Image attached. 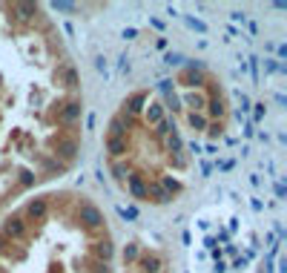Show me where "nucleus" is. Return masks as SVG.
<instances>
[{
	"mask_svg": "<svg viewBox=\"0 0 287 273\" xmlns=\"http://www.w3.org/2000/svg\"><path fill=\"white\" fill-rule=\"evenodd\" d=\"M78 218H81V224H84L86 230H101V227H103V221H106V218H103V213L98 210L92 201H84V204L78 207Z\"/></svg>",
	"mask_w": 287,
	"mask_h": 273,
	"instance_id": "f257e3e1",
	"label": "nucleus"
},
{
	"mask_svg": "<svg viewBox=\"0 0 287 273\" xmlns=\"http://www.w3.org/2000/svg\"><path fill=\"white\" fill-rule=\"evenodd\" d=\"M129 127H132V118H129L127 112L112 115V118H109V127H106V138H127Z\"/></svg>",
	"mask_w": 287,
	"mask_h": 273,
	"instance_id": "f03ea898",
	"label": "nucleus"
},
{
	"mask_svg": "<svg viewBox=\"0 0 287 273\" xmlns=\"http://www.w3.org/2000/svg\"><path fill=\"white\" fill-rule=\"evenodd\" d=\"M78 152H81L78 138H72V135H58V138H55V155H61V158H66V161H72Z\"/></svg>",
	"mask_w": 287,
	"mask_h": 273,
	"instance_id": "7ed1b4c3",
	"label": "nucleus"
},
{
	"mask_svg": "<svg viewBox=\"0 0 287 273\" xmlns=\"http://www.w3.org/2000/svg\"><path fill=\"white\" fill-rule=\"evenodd\" d=\"M127 187H129V196L135 199V201H147V176H141V173H127Z\"/></svg>",
	"mask_w": 287,
	"mask_h": 273,
	"instance_id": "20e7f679",
	"label": "nucleus"
},
{
	"mask_svg": "<svg viewBox=\"0 0 287 273\" xmlns=\"http://www.w3.org/2000/svg\"><path fill=\"white\" fill-rule=\"evenodd\" d=\"M3 236L12 239V242L23 239V236H26V221H23L20 216H9V218H3Z\"/></svg>",
	"mask_w": 287,
	"mask_h": 273,
	"instance_id": "39448f33",
	"label": "nucleus"
},
{
	"mask_svg": "<svg viewBox=\"0 0 287 273\" xmlns=\"http://www.w3.org/2000/svg\"><path fill=\"white\" fill-rule=\"evenodd\" d=\"M121 107H124L121 112H127L129 118L141 115V112H144V107H147V92H132L129 98H124V104H121Z\"/></svg>",
	"mask_w": 287,
	"mask_h": 273,
	"instance_id": "423d86ee",
	"label": "nucleus"
},
{
	"mask_svg": "<svg viewBox=\"0 0 287 273\" xmlns=\"http://www.w3.org/2000/svg\"><path fill=\"white\" fill-rule=\"evenodd\" d=\"M81 109H84V104H81V101H66L64 107L58 109V121L64 124V127L75 124L78 118H81Z\"/></svg>",
	"mask_w": 287,
	"mask_h": 273,
	"instance_id": "0eeeda50",
	"label": "nucleus"
},
{
	"mask_svg": "<svg viewBox=\"0 0 287 273\" xmlns=\"http://www.w3.org/2000/svg\"><path fill=\"white\" fill-rule=\"evenodd\" d=\"M167 118V109H164V104L161 101H147V107H144V121L150 124V127H158L161 121Z\"/></svg>",
	"mask_w": 287,
	"mask_h": 273,
	"instance_id": "6e6552de",
	"label": "nucleus"
},
{
	"mask_svg": "<svg viewBox=\"0 0 287 273\" xmlns=\"http://www.w3.org/2000/svg\"><path fill=\"white\" fill-rule=\"evenodd\" d=\"M207 118H221L224 115V98L221 90H210V98H207Z\"/></svg>",
	"mask_w": 287,
	"mask_h": 273,
	"instance_id": "1a4fd4ad",
	"label": "nucleus"
},
{
	"mask_svg": "<svg viewBox=\"0 0 287 273\" xmlns=\"http://www.w3.org/2000/svg\"><path fill=\"white\" fill-rule=\"evenodd\" d=\"M147 201H152V204H169L172 196H169L158 182H147Z\"/></svg>",
	"mask_w": 287,
	"mask_h": 273,
	"instance_id": "9d476101",
	"label": "nucleus"
},
{
	"mask_svg": "<svg viewBox=\"0 0 287 273\" xmlns=\"http://www.w3.org/2000/svg\"><path fill=\"white\" fill-rule=\"evenodd\" d=\"M58 81H64V87H69V90H78L81 87V75H78V69L72 63H64L58 69Z\"/></svg>",
	"mask_w": 287,
	"mask_h": 273,
	"instance_id": "9b49d317",
	"label": "nucleus"
},
{
	"mask_svg": "<svg viewBox=\"0 0 287 273\" xmlns=\"http://www.w3.org/2000/svg\"><path fill=\"white\" fill-rule=\"evenodd\" d=\"M46 213H49V201H46V199H32V201L26 204V216H29L32 221H43Z\"/></svg>",
	"mask_w": 287,
	"mask_h": 273,
	"instance_id": "f8f14e48",
	"label": "nucleus"
},
{
	"mask_svg": "<svg viewBox=\"0 0 287 273\" xmlns=\"http://www.w3.org/2000/svg\"><path fill=\"white\" fill-rule=\"evenodd\" d=\"M106 152H109L112 161L124 158L127 155V138H106Z\"/></svg>",
	"mask_w": 287,
	"mask_h": 273,
	"instance_id": "ddd939ff",
	"label": "nucleus"
},
{
	"mask_svg": "<svg viewBox=\"0 0 287 273\" xmlns=\"http://www.w3.org/2000/svg\"><path fill=\"white\" fill-rule=\"evenodd\" d=\"M164 147L172 152V155H178V152H184V138L178 135V129H169L167 135H164Z\"/></svg>",
	"mask_w": 287,
	"mask_h": 273,
	"instance_id": "4468645a",
	"label": "nucleus"
},
{
	"mask_svg": "<svg viewBox=\"0 0 287 273\" xmlns=\"http://www.w3.org/2000/svg\"><path fill=\"white\" fill-rule=\"evenodd\" d=\"M12 12H17V20H32L37 15V3H15Z\"/></svg>",
	"mask_w": 287,
	"mask_h": 273,
	"instance_id": "2eb2a0df",
	"label": "nucleus"
},
{
	"mask_svg": "<svg viewBox=\"0 0 287 273\" xmlns=\"http://www.w3.org/2000/svg\"><path fill=\"white\" fill-rule=\"evenodd\" d=\"M95 256L101 259V262H103V265H106V262H109V259L115 256V247H112V242H109V239L98 242V244H95Z\"/></svg>",
	"mask_w": 287,
	"mask_h": 273,
	"instance_id": "dca6fc26",
	"label": "nucleus"
},
{
	"mask_svg": "<svg viewBox=\"0 0 287 273\" xmlns=\"http://www.w3.org/2000/svg\"><path fill=\"white\" fill-rule=\"evenodd\" d=\"M187 124H190L195 132H204V129L210 127V118H207L204 112H190V115H187Z\"/></svg>",
	"mask_w": 287,
	"mask_h": 273,
	"instance_id": "f3484780",
	"label": "nucleus"
},
{
	"mask_svg": "<svg viewBox=\"0 0 287 273\" xmlns=\"http://www.w3.org/2000/svg\"><path fill=\"white\" fill-rule=\"evenodd\" d=\"M109 173H112V179H118V182H124L129 173V164L124 161V158H118V161H112L109 164Z\"/></svg>",
	"mask_w": 287,
	"mask_h": 273,
	"instance_id": "a211bd4d",
	"label": "nucleus"
},
{
	"mask_svg": "<svg viewBox=\"0 0 287 273\" xmlns=\"http://www.w3.org/2000/svg\"><path fill=\"white\" fill-rule=\"evenodd\" d=\"M158 184L167 190V193H169V196H172V199H175V193H181V182H178L175 176H161Z\"/></svg>",
	"mask_w": 287,
	"mask_h": 273,
	"instance_id": "6ab92c4d",
	"label": "nucleus"
},
{
	"mask_svg": "<svg viewBox=\"0 0 287 273\" xmlns=\"http://www.w3.org/2000/svg\"><path fill=\"white\" fill-rule=\"evenodd\" d=\"M184 18V23H187V29H192V32H198V35H207L210 32V26L201 20V18H192V15H181Z\"/></svg>",
	"mask_w": 287,
	"mask_h": 273,
	"instance_id": "aec40b11",
	"label": "nucleus"
},
{
	"mask_svg": "<svg viewBox=\"0 0 287 273\" xmlns=\"http://www.w3.org/2000/svg\"><path fill=\"white\" fill-rule=\"evenodd\" d=\"M141 271H144V273L161 271V256H158V253H152V256H144V259H141Z\"/></svg>",
	"mask_w": 287,
	"mask_h": 273,
	"instance_id": "412c9836",
	"label": "nucleus"
},
{
	"mask_svg": "<svg viewBox=\"0 0 287 273\" xmlns=\"http://www.w3.org/2000/svg\"><path fill=\"white\" fill-rule=\"evenodd\" d=\"M138 259H141V247L135 242H129L127 247H124V265H135Z\"/></svg>",
	"mask_w": 287,
	"mask_h": 273,
	"instance_id": "4be33fe9",
	"label": "nucleus"
},
{
	"mask_svg": "<svg viewBox=\"0 0 287 273\" xmlns=\"http://www.w3.org/2000/svg\"><path fill=\"white\" fill-rule=\"evenodd\" d=\"M184 104H187V107H195V109L201 112V109L207 107V98H204V95H195V92H187V95H184Z\"/></svg>",
	"mask_w": 287,
	"mask_h": 273,
	"instance_id": "5701e85b",
	"label": "nucleus"
},
{
	"mask_svg": "<svg viewBox=\"0 0 287 273\" xmlns=\"http://www.w3.org/2000/svg\"><path fill=\"white\" fill-rule=\"evenodd\" d=\"M49 9H52V12H66V15H72V12H78V3H66V0H58V3H52Z\"/></svg>",
	"mask_w": 287,
	"mask_h": 273,
	"instance_id": "b1692460",
	"label": "nucleus"
},
{
	"mask_svg": "<svg viewBox=\"0 0 287 273\" xmlns=\"http://www.w3.org/2000/svg\"><path fill=\"white\" fill-rule=\"evenodd\" d=\"M158 92L167 98V95H175V81H169V78H164V81H158Z\"/></svg>",
	"mask_w": 287,
	"mask_h": 273,
	"instance_id": "393cba45",
	"label": "nucleus"
},
{
	"mask_svg": "<svg viewBox=\"0 0 287 273\" xmlns=\"http://www.w3.org/2000/svg\"><path fill=\"white\" fill-rule=\"evenodd\" d=\"M169 129H175V121H172V118H164V121L155 127V135H158V138H164V135H167Z\"/></svg>",
	"mask_w": 287,
	"mask_h": 273,
	"instance_id": "a878e982",
	"label": "nucleus"
},
{
	"mask_svg": "<svg viewBox=\"0 0 287 273\" xmlns=\"http://www.w3.org/2000/svg\"><path fill=\"white\" fill-rule=\"evenodd\" d=\"M184 78L190 81L187 87H201L204 84V72H184Z\"/></svg>",
	"mask_w": 287,
	"mask_h": 273,
	"instance_id": "bb28decb",
	"label": "nucleus"
},
{
	"mask_svg": "<svg viewBox=\"0 0 287 273\" xmlns=\"http://www.w3.org/2000/svg\"><path fill=\"white\" fill-rule=\"evenodd\" d=\"M164 63H169V66H181V63H184V55H181V52H167V55H164Z\"/></svg>",
	"mask_w": 287,
	"mask_h": 273,
	"instance_id": "cd10ccee",
	"label": "nucleus"
},
{
	"mask_svg": "<svg viewBox=\"0 0 287 273\" xmlns=\"http://www.w3.org/2000/svg\"><path fill=\"white\" fill-rule=\"evenodd\" d=\"M121 213V218H127V221H138V207H118Z\"/></svg>",
	"mask_w": 287,
	"mask_h": 273,
	"instance_id": "c85d7f7f",
	"label": "nucleus"
},
{
	"mask_svg": "<svg viewBox=\"0 0 287 273\" xmlns=\"http://www.w3.org/2000/svg\"><path fill=\"white\" fill-rule=\"evenodd\" d=\"M95 69L103 75V78H109V63H106V58H103V55H98V58H95Z\"/></svg>",
	"mask_w": 287,
	"mask_h": 273,
	"instance_id": "c756f323",
	"label": "nucleus"
},
{
	"mask_svg": "<svg viewBox=\"0 0 287 273\" xmlns=\"http://www.w3.org/2000/svg\"><path fill=\"white\" fill-rule=\"evenodd\" d=\"M167 107H169L172 112H178V109H181V98H178V95H167ZM167 107H164V109H167Z\"/></svg>",
	"mask_w": 287,
	"mask_h": 273,
	"instance_id": "7c9ffc66",
	"label": "nucleus"
},
{
	"mask_svg": "<svg viewBox=\"0 0 287 273\" xmlns=\"http://www.w3.org/2000/svg\"><path fill=\"white\" fill-rule=\"evenodd\" d=\"M279 63H282V61H276V58H264V72H267V75L279 72Z\"/></svg>",
	"mask_w": 287,
	"mask_h": 273,
	"instance_id": "2f4dec72",
	"label": "nucleus"
},
{
	"mask_svg": "<svg viewBox=\"0 0 287 273\" xmlns=\"http://www.w3.org/2000/svg\"><path fill=\"white\" fill-rule=\"evenodd\" d=\"M20 184H23V187H32L34 184V173L32 170H20Z\"/></svg>",
	"mask_w": 287,
	"mask_h": 273,
	"instance_id": "473e14b6",
	"label": "nucleus"
},
{
	"mask_svg": "<svg viewBox=\"0 0 287 273\" xmlns=\"http://www.w3.org/2000/svg\"><path fill=\"white\" fill-rule=\"evenodd\" d=\"M258 63H261V61H258L255 55L250 58V63H247V69H250V75H253V81H255V84H258Z\"/></svg>",
	"mask_w": 287,
	"mask_h": 273,
	"instance_id": "72a5a7b5",
	"label": "nucleus"
},
{
	"mask_svg": "<svg viewBox=\"0 0 287 273\" xmlns=\"http://www.w3.org/2000/svg\"><path fill=\"white\" fill-rule=\"evenodd\" d=\"M244 268H247V259H244V256H238L233 265H227V271H244Z\"/></svg>",
	"mask_w": 287,
	"mask_h": 273,
	"instance_id": "f704fd0d",
	"label": "nucleus"
},
{
	"mask_svg": "<svg viewBox=\"0 0 287 273\" xmlns=\"http://www.w3.org/2000/svg\"><path fill=\"white\" fill-rule=\"evenodd\" d=\"M129 69H132V63H129V58L124 55V58H121V63H118V72H121V75H129Z\"/></svg>",
	"mask_w": 287,
	"mask_h": 273,
	"instance_id": "c9c22d12",
	"label": "nucleus"
},
{
	"mask_svg": "<svg viewBox=\"0 0 287 273\" xmlns=\"http://www.w3.org/2000/svg\"><path fill=\"white\" fill-rule=\"evenodd\" d=\"M216 167H219L221 173H227V170H233V167H236V161H233V158H227V161H216Z\"/></svg>",
	"mask_w": 287,
	"mask_h": 273,
	"instance_id": "e433bc0d",
	"label": "nucleus"
},
{
	"mask_svg": "<svg viewBox=\"0 0 287 273\" xmlns=\"http://www.w3.org/2000/svg\"><path fill=\"white\" fill-rule=\"evenodd\" d=\"M253 107H255V115H253V121H250V124L261 121V118H264V112H267V109H264V104H253Z\"/></svg>",
	"mask_w": 287,
	"mask_h": 273,
	"instance_id": "4c0bfd02",
	"label": "nucleus"
},
{
	"mask_svg": "<svg viewBox=\"0 0 287 273\" xmlns=\"http://www.w3.org/2000/svg\"><path fill=\"white\" fill-rule=\"evenodd\" d=\"M121 37H124V40H135V37H138V29H135V26H129V29L121 32Z\"/></svg>",
	"mask_w": 287,
	"mask_h": 273,
	"instance_id": "58836bf2",
	"label": "nucleus"
},
{
	"mask_svg": "<svg viewBox=\"0 0 287 273\" xmlns=\"http://www.w3.org/2000/svg\"><path fill=\"white\" fill-rule=\"evenodd\" d=\"M184 147H187V150H190V155H195V158L201 155V144H198V141H190V144H184Z\"/></svg>",
	"mask_w": 287,
	"mask_h": 273,
	"instance_id": "ea45409f",
	"label": "nucleus"
},
{
	"mask_svg": "<svg viewBox=\"0 0 287 273\" xmlns=\"http://www.w3.org/2000/svg\"><path fill=\"white\" fill-rule=\"evenodd\" d=\"M230 20H233V23H247V15H244V12H233Z\"/></svg>",
	"mask_w": 287,
	"mask_h": 273,
	"instance_id": "a19ab883",
	"label": "nucleus"
},
{
	"mask_svg": "<svg viewBox=\"0 0 287 273\" xmlns=\"http://www.w3.org/2000/svg\"><path fill=\"white\" fill-rule=\"evenodd\" d=\"M282 58H287V43H279V46H276V61H282Z\"/></svg>",
	"mask_w": 287,
	"mask_h": 273,
	"instance_id": "79ce46f5",
	"label": "nucleus"
},
{
	"mask_svg": "<svg viewBox=\"0 0 287 273\" xmlns=\"http://www.w3.org/2000/svg\"><path fill=\"white\" fill-rule=\"evenodd\" d=\"M204 132H210V135L216 138V135H221V124H210V127H207Z\"/></svg>",
	"mask_w": 287,
	"mask_h": 273,
	"instance_id": "37998d69",
	"label": "nucleus"
},
{
	"mask_svg": "<svg viewBox=\"0 0 287 273\" xmlns=\"http://www.w3.org/2000/svg\"><path fill=\"white\" fill-rule=\"evenodd\" d=\"M213 271H216V273H227V262H224V259H216Z\"/></svg>",
	"mask_w": 287,
	"mask_h": 273,
	"instance_id": "c03bdc74",
	"label": "nucleus"
},
{
	"mask_svg": "<svg viewBox=\"0 0 287 273\" xmlns=\"http://www.w3.org/2000/svg\"><path fill=\"white\" fill-rule=\"evenodd\" d=\"M250 107H253V104H250V98L241 92V112H250Z\"/></svg>",
	"mask_w": 287,
	"mask_h": 273,
	"instance_id": "a18cd8bd",
	"label": "nucleus"
},
{
	"mask_svg": "<svg viewBox=\"0 0 287 273\" xmlns=\"http://www.w3.org/2000/svg\"><path fill=\"white\" fill-rule=\"evenodd\" d=\"M201 152H204V155H216L219 147H216V144H207V147H201Z\"/></svg>",
	"mask_w": 287,
	"mask_h": 273,
	"instance_id": "49530a36",
	"label": "nucleus"
},
{
	"mask_svg": "<svg viewBox=\"0 0 287 273\" xmlns=\"http://www.w3.org/2000/svg\"><path fill=\"white\" fill-rule=\"evenodd\" d=\"M273 190H276V196H279V199H285V196H287V193H285V184H279V182L273 184Z\"/></svg>",
	"mask_w": 287,
	"mask_h": 273,
	"instance_id": "de8ad7c7",
	"label": "nucleus"
},
{
	"mask_svg": "<svg viewBox=\"0 0 287 273\" xmlns=\"http://www.w3.org/2000/svg\"><path fill=\"white\" fill-rule=\"evenodd\" d=\"M204 247H207V250H216V236H207V239H204Z\"/></svg>",
	"mask_w": 287,
	"mask_h": 273,
	"instance_id": "09e8293b",
	"label": "nucleus"
},
{
	"mask_svg": "<svg viewBox=\"0 0 287 273\" xmlns=\"http://www.w3.org/2000/svg\"><path fill=\"white\" fill-rule=\"evenodd\" d=\"M216 242H227L230 244V230H219V239Z\"/></svg>",
	"mask_w": 287,
	"mask_h": 273,
	"instance_id": "8fccbe9b",
	"label": "nucleus"
},
{
	"mask_svg": "<svg viewBox=\"0 0 287 273\" xmlns=\"http://www.w3.org/2000/svg\"><path fill=\"white\" fill-rule=\"evenodd\" d=\"M198 164H201V173H204V176H210V173H213V167H210V161H198Z\"/></svg>",
	"mask_w": 287,
	"mask_h": 273,
	"instance_id": "3c124183",
	"label": "nucleus"
},
{
	"mask_svg": "<svg viewBox=\"0 0 287 273\" xmlns=\"http://www.w3.org/2000/svg\"><path fill=\"white\" fill-rule=\"evenodd\" d=\"M250 207H253L255 213H261V210H264V204H261V201H258V199H250Z\"/></svg>",
	"mask_w": 287,
	"mask_h": 273,
	"instance_id": "603ef678",
	"label": "nucleus"
},
{
	"mask_svg": "<svg viewBox=\"0 0 287 273\" xmlns=\"http://www.w3.org/2000/svg\"><path fill=\"white\" fill-rule=\"evenodd\" d=\"M86 129H95V112L86 115Z\"/></svg>",
	"mask_w": 287,
	"mask_h": 273,
	"instance_id": "864d4df0",
	"label": "nucleus"
},
{
	"mask_svg": "<svg viewBox=\"0 0 287 273\" xmlns=\"http://www.w3.org/2000/svg\"><path fill=\"white\" fill-rule=\"evenodd\" d=\"M253 127H255V124H250V121H247V124H244V129H241V132H244V135H247V138H250V135H253V132H255Z\"/></svg>",
	"mask_w": 287,
	"mask_h": 273,
	"instance_id": "5fc2aeb1",
	"label": "nucleus"
},
{
	"mask_svg": "<svg viewBox=\"0 0 287 273\" xmlns=\"http://www.w3.org/2000/svg\"><path fill=\"white\" fill-rule=\"evenodd\" d=\"M224 253H227V256H236V253H238V247H236V244H227V247H224Z\"/></svg>",
	"mask_w": 287,
	"mask_h": 273,
	"instance_id": "6e6d98bb",
	"label": "nucleus"
},
{
	"mask_svg": "<svg viewBox=\"0 0 287 273\" xmlns=\"http://www.w3.org/2000/svg\"><path fill=\"white\" fill-rule=\"evenodd\" d=\"M150 23H152L155 29H164V20H158V18H150Z\"/></svg>",
	"mask_w": 287,
	"mask_h": 273,
	"instance_id": "4d7b16f0",
	"label": "nucleus"
},
{
	"mask_svg": "<svg viewBox=\"0 0 287 273\" xmlns=\"http://www.w3.org/2000/svg\"><path fill=\"white\" fill-rule=\"evenodd\" d=\"M279 273H287V262H285V259H282V271H279Z\"/></svg>",
	"mask_w": 287,
	"mask_h": 273,
	"instance_id": "13d9d810",
	"label": "nucleus"
},
{
	"mask_svg": "<svg viewBox=\"0 0 287 273\" xmlns=\"http://www.w3.org/2000/svg\"><path fill=\"white\" fill-rule=\"evenodd\" d=\"M3 247H6V236H0V250H3Z\"/></svg>",
	"mask_w": 287,
	"mask_h": 273,
	"instance_id": "bf43d9fd",
	"label": "nucleus"
}]
</instances>
